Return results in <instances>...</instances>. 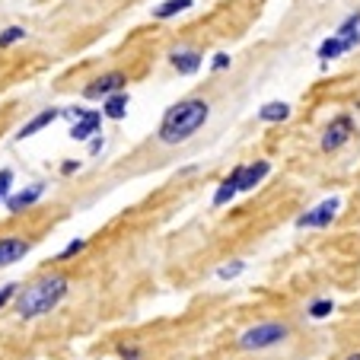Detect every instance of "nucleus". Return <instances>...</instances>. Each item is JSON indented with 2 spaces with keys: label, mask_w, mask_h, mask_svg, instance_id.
<instances>
[{
  "label": "nucleus",
  "mask_w": 360,
  "mask_h": 360,
  "mask_svg": "<svg viewBox=\"0 0 360 360\" xmlns=\"http://www.w3.org/2000/svg\"><path fill=\"white\" fill-rule=\"evenodd\" d=\"M16 293H20V287H16V284H4V287H0V309H4L10 300H16Z\"/></svg>",
  "instance_id": "24"
},
{
  "label": "nucleus",
  "mask_w": 360,
  "mask_h": 360,
  "mask_svg": "<svg viewBox=\"0 0 360 360\" xmlns=\"http://www.w3.org/2000/svg\"><path fill=\"white\" fill-rule=\"evenodd\" d=\"M99 124H102V112H83L74 122V128H70V137L74 141H89L99 131Z\"/></svg>",
  "instance_id": "10"
},
{
  "label": "nucleus",
  "mask_w": 360,
  "mask_h": 360,
  "mask_svg": "<svg viewBox=\"0 0 360 360\" xmlns=\"http://www.w3.org/2000/svg\"><path fill=\"white\" fill-rule=\"evenodd\" d=\"M58 118H61V109H45V112H39V115L32 118V122H26L20 131H16V141H26V137L39 134L41 128H48V124L58 122Z\"/></svg>",
  "instance_id": "11"
},
{
  "label": "nucleus",
  "mask_w": 360,
  "mask_h": 360,
  "mask_svg": "<svg viewBox=\"0 0 360 360\" xmlns=\"http://www.w3.org/2000/svg\"><path fill=\"white\" fill-rule=\"evenodd\" d=\"M188 7H191V0H166V4H160V7L153 10V16H157V20H169V16L182 13V10H188Z\"/></svg>",
  "instance_id": "18"
},
{
  "label": "nucleus",
  "mask_w": 360,
  "mask_h": 360,
  "mask_svg": "<svg viewBox=\"0 0 360 360\" xmlns=\"http://www.w3.org/2000/svg\"><path fill=\"white\" fill-rule=\"evenodd\" d=\"M245 271V262H230V265H224V268H217V278L220 281H233V278H239V274Z\"/></svg>",
  "instance_id": "21"
},
{
  "label": "nucleus",
  "mask_w": 360,
  "mask_h": 360,
  "mask_svg": "<svg viewBox=\"0 0 360 360\" xmlns=\"http://www.w3.org/2000/svg\"><path fill=\"white\" fill-rule=\"evenodd\" d=\"M26 39V29L22 26H10V29H4L0 32V48H10V45H16V41H22Z\"/></svg>",
  "instance_id": "20"
},
{
  "label": "nucleus",
  "mask_w": 360,
  "mask_h": 360,
  "mask_svg": "<svg viewBox=\"0 0 360 360\" xmlns=\"http://www.w3.org/2000/svg\"><path fill=\"white\" fill-rule=\"evenodd\" d=\"M271 172V163L268 160H255L252 166H243V179H239V191H252L262 179Z\"/></svg>",
  "instance_id": "12"
},
{
  "label": "nucleus",
  "mask_w": 360,
  "mask_h": 360,
  "mask_svg": "<svg viewBox=\"0 0 360 360\" xmlns=\"http://www.w3.org/2000/svg\"><path fill=\"white\" fill-rule=\"evenodd\" d=\"M172 68H176L179 74H195V70L201 68V55H198V51H176V55H172Z\"/></svg>",
  "instance_id": "16"
},
{
  "label": "nucleus",
  "mask_w": 360,
  "mask_h": 360,
  "mask_svg": "<svg viewBox=\"0 0 360 360\" xmlns=\"http://www.w3.org/2000/svg\"><path fill=\"white\" fill-rule=\"evenodd\" d=\"M124 83H128V77H124L122 70H112V74L96 77V80L89 83L86 89H83V96H86V99H109V96L122 93Z\"/></svg>",
  "instance_id": "5"
},
{
  "label": "nucleus",
  "mask_w": 360,
  "mask_h": 360,
  "mask_svg": "<svg viewBox=\"0 0 360 360\" xmlns=\"http://www.w3.org/2000/svg\"><path fill=\"white\" fill-rule=\"evenodd\" d=\"M70 281L68 274H41L32 284H26L20 293H16V313L20 319H39V316H48L68 297Z\"/></svg>",
  "instance_id": "1"
},
{
  "label": "nucleus",
  "mask_w": 360,
  "mask_h": 360,
  "mask_svg": "<svg viewBox=\"0 0 360 360\" xmlns=\"http://www.w3.org/2000/svg\"><path fill=\"white\" fill-rule=\"evenodd\" d=\"M102 150V137H93V143H89V153H99Z\"/></svg>",
  "instance_id": "28"
},
{
  "label": "nucleus",
  "mask_w": 360,
  "mask_h": 360,
  "mask_svg": "<svg viewBox=\"0 0 360 360\" xmlns=\"http://www.w3.org/2000/svg\"><path fill=\"white\" fill-rule=\"evenodd\" d=\"M207 115H211V105L204 99H182L179 105H172L169 112L163 115V122H160V141L163 143H185L191 134H198V131L204 128V122H207Z\"/></svg>",
  "instance_id": "2"
},
{
  "label": "nucleus",
  "mask_w": 360,
  "mask_h": 360,
  "mask_svg": "<svg viewBox=\"0 0 360 360\" xmlns=\"http://www.w3.org/2000/svg\"><path fill=\"white\" fill-rule=\"evenodd\" d=\"M341 211V198H326L313 207V211H306L297 217V226L300 230H322V226H332V220L338 217Z\"/></svg>",
  "instance_id": "4"
},
{
  "label": "nucleus",
  "mask_w": 360,
  "mask_h": 360,
  "mask_svg": "<svg viewBox=\"0 0 360 360\" xmlns=\"http://www.w3.org/2000/svg\"><path fill=\"white\" fill-rule=\"evenodd\" d=\"M83 249H86V239H74V243H68V245H64V252H58V262H68V259H74V255H80Z\"/></svg>",
  "instance_id": "22"
},
{
  "label": "nucleus",
  "mask_w": 360,
  "mask_h": 360,
  "mask_svg": "<svg viewBox=\"0 0 360 360\" xmlns=\"http://www.w3.org/2000/svg\"><path fill=\"white\" fill-rule=\"evenodd\" d=\"M41 195H45V182H32L29 188H22V191H16V195H10L4 204H7L10 214H22V211H29V207H32V204L39 201Z\"/></svg>",
  "instance_id": "7"
},
{
  "label": "nucleus",
  "mask_w": 360,
  "mask_h": 360,
  "mask_svg": "<svg viewBox=\"0 0 360 360\" xmlns=\"http://www.w3.org/2000/svg\"><path fill=\"white\" fill-rule=\"evenodd\" d=\"M290 338V326L287 322H262V326H252L239 335V347L243 351H268V347H278Z\"/></svg>",
  "instance_id": "3"
},
{
  "label": "nucleus",
  "mask_w": 360,
  "mask_h": 360,
  "mask_svg": "<svg viewBox=\"0 0 360 360\" xmlns=\"http://www.w3.org/2000/svg\"><path fill=\"white\" fill-rule=\"evenodd\" d=\"M259 118L262 122H284V118H290V105L287 102H268L259 109Z\"/></svg>",
  "instance_id": "17"
},
{
  "label": "nucleus",
  "mask_w": 360,
  "mask_h": 360,
  "mask_svg": "<svg viewBox=\"0 0 360 360\" xmlns=\"http://www.w3.org/2000/svg\"><path fill=\"white\" fill-rule=\"evenodd\" d=\"M77 169H80V163H74V160H68V163L61 166V172H64V176H70V172H77Z\"/></svg>",
  "instance_id": "27"
},
{
  "label": "nucleus",
  "mask_w": 360,
  "mask_h": 360,
  "mask_svg": "<svg viewBox=\"0 0 360 360\" xmlns=\"http://www.w3.org/2000/svg\"><path fill=\"white\" fill-rule=\"evenodd\" d=\"M306 313H309V319H328V316L335 313V303H332V300H326V297H322V300H313Z\"/></svg>",
  "instance_id": "19"
},
{
  "label": "nucleus",
  "mask_w": 360,
  "mask_h": 360,
  "mask_svg": "<svg viewBox=\"0 0 360 360\" xmlns=\"http://www.w3.org/2000/svg\"><path fill=\"white\" fill-rule=\"evenodd\" d=\"M102 115L112 118V122H122V118L128 115V96L115 93V96H109V99H102Z\"/></svg>",
  "instance_id": "13"
},
{
  "label": "nucleus",
  "mask_w": 360,
  "mask_h": 360,
  "mask_svg": "<svg viewBox=\"0 0 360 360\" xmlns=\"http://www.w3.org/2000/svg\"><path fill=\"white\" fill-rule=\"evenodd\" d=\"M351 134H354V122L347 115H338L326 128V134H322V150H326V153H332V150L345 147V143L351 141Z\"/></svg>",
  "instance_id": "6"
},
{
  "label": "nucleus",
  "mask_w": 360,
  "mask_h": 360,
  "mask_svg": "<svg viewBox=\"0 0 360 360\" xmlns=\"http://www.w3.org/2000/svg\"><path fill=\"white\" fill-rule=\"evenodd\" d=\"M332 35H338V39L345 41L347 48L360 45V13H351V16H347V20L338 26V32H332Z\"/></svg>",
  "instance_id": "14"
},
{
  "label": "nucleus",
  "mask_w": 360,
  "mask_h": 360,
  "mask_svg": "<svg viewBox=\"0 0 360 360\" xmlns=\"http://www.w3.org/2000/svg\"><path fill=\"white\" fill-rule=\"evenodd\" d=\"M224 68H230V55H217V58H214V70H224Z\"/></svg>",
  "instance_id": "26"
},
{
  "label": "nucleus",
  "mask_w": 360,
  "mask_h": 360,
  "mask_svg": "<svg viewBox=\"0 0 360 360\" xmlns=\"http://www.w3.org/2000/svg\"><path fill=\"white\" fill-rule=\"evenodd\" d=\"M347 360H360V351H357V354H351V357H347Z\"/></svg>",
  "instance_id": "29"
},
{
  "label": "nucleus",
  "mask_w": 360,
  "mask_h": 360,
  "mask_svg": "<svg viewBox=\"0 0 360 360\" xmlns=\"http://www.w3.org/2000/svg\"><path fill=\"white\" fill-rule=\"evenodd\" d=\"M345 51H351V48H347L345 41L338 39V35H328V39L319 45V58H322V64H328V61H335V58H341Z\"/></svg>",
  "instance_id": "15"
},
{
  "label": "nucleus",
  "mask_w": 360,
  "mask_h": 360,
  "mask_svg": "<svg viewBox=\"0 0 360 360\" xmlns=\"http://www.w3.org/2000/svg\"><path fill=\"white\" fill-rule=\"evenodd\" d=\"M239 179H243V166H236V169L220 182V188L214 191V207H224V204H230L233 198L239 195Z\"/></svg>",
  "instance_id": "9"
},
{
  "label": "nucleus",
  "mask_w": 360,
  "mask_h": 360,
  "mask_svg": "<svg viewBox=\"0 0 360 360\" xmlns=\"http://www.w3.org/2000/svg\"><path fill=\"white\" fill-rule=\"evenodd\" d=\"M29 249H32V245H29V239H22V236H4V239H0V268L16 265L20 259H26Z\"/></svg>",
  "instance_id": "8"
},
{
  "label": "nucleus",
  "mask_w": 360,
  "mask_h": 360,
  "mask_svg": "<svg viewBox=\"0 0 360 360\" xmlns=\"http://www.w3.org/2000/svg\"><path fill=\"white\" fill-rule=\"evenodd\" d=\"M122 360H141V351H137V347H122Z\"/></svg>",
  "instance_id": "25"
},
{
  "label": "nucleus",
  "mask_w": 360,
  "mask_h": 360,
  "mask_svg": "<svg viewBox=\"0 0 360 360\" xmlns=\"http://www.w3.org/2000/svg\"><path fill=\"white\" fill-rule=\"evenodd\" d=\"M10 185H13V169H0V201L10 198Z\"/></svg>",
  "instance_id": "23"
}]
</instances>
